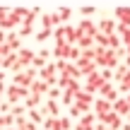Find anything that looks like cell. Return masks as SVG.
I'll list each match as a JSON object with an SVG mask.
<instances>
[{
    "label": "cell",
    "mask_w": 130,
    "mask_h": 130,
    "mask_svg": "<svg viewBox=\"0 0 130 130\" xmlns=\"http://www.w3.org/2000/svg\"><path fill=\"white\" fill-rule=\"evenodd\" d=\"M68 116H70V118H77V121H79V118H82V111H79V108L72 104V106L68 108Z\"/></svg>",
    "instance_id": "obj_36"
},
{
    "label": "cell",
    "mask_w": 130,
    "mask_h": 130,
    "mask_svg": "<svg viewBox=\"0 0 130 130\" xmlns=\"http://www.w3.org/2000/svg\"><path fill=\"white\" fill-rule=\"evenodd\" d=\"M123 63H125V65H128V68H130V56H128V58H125V60H123Z\"/></svg>",
    "instance_id": "obj_45"
},
{
    "label": "cell",
    "mask_w": 130,
    "mask_h": 130,
    "mask_svg": "<svg viewBox=\"0 0 130 130\" xmlns=\"http://www.w3.org/2000/svg\"><path fill=\"white\" fill-rule=\"evenodd\" d=\"M60 104H63V106H72V104H75V94L65 89V92H63V99H60Z\"/></svg>",
    "instance_id": "obj_33"
},
{
    "label": "cell",
    "mask_w": 130,
    "mask_h": 130,
    "mask_svg": "<svg viewBox=\"0 0 130 130\" xmlns=\"http://www.w3.org/2000/svg\"><path fill=\"white\" fill-rule=\"evenodd\" d=\"M79 58H82V48H79V46H70V56H68V60H70V63H77Z\"/></svg>",
    "instance_id": "obj_29"
},
{
    "label": "cell",
    "mask_w": 130,
    "mask_h": 130,
    "mask_svg": "<svg viewBox=\"0 0 130 130\" xmlns=\"http://www.w3.org/2000/svg\"><path fill=\"white\" fill-rule=\"evenodd\" d=\"M5 39H7V34H5L3 29H0V43H5Z\"/></svg>",
    "instance_id": "obj_43"
},
{
    "label": "cell",
    "mask_w": 130,
    "mask_h": 130,
    "mask_svg": "<svg viewBox=\"0 0 130 130\" xmlns=\"http://www.w3.org/2000/svg\"><path fill=\"white\" fill-rule=\"evenodd\" d=\"M41 130H43V128H41Z\"/></svg>",
    "instance_id": "obj_47"
},
{
    "label": "cell",
    "mask_w": 130,
    "mask_h": 130,
    "mask_svg": "<svg viewBox=\"0 0 130 130\" xmlns=\"http://www.w3.org/2000/svg\"><path fill=\"white\" fill-rule=\"evenodd\" d=\"M41 29H56L53 12H43V14H41Z\"/></svg>",
    "instance_id": "obj_21"
},
{
    "label": "cell",
    "mask_w": 130,
    "mask_h": 130,
    "mask_svg": "<svg viewBox=\"0 0 130 130\" xmlns=\"http://www.w3.org/2000/svg\"><path fill=\"white\" fill-rule=\"evenodd\" d=\"M92 108H94V113H96V118L101 121L106 113H111V111H113V104H111V101H106L104 96H96V101H94V106H92Z\"/></svg>",
    "instance_id": "obj_4"
},
{
    "label": "cell",
    "mask_w": 130,
    "mask_h": 130,
    "mask_svg": "<svg viewBox=\"0 0 130 130\" xmlns=\"http://www.w3.org/2000/svg\"><path fill=\"white\" fill-rule=\"evenodd\" d=\"M108 48H111V51L123 48V41H121V36H118V34H111V36H108Z\"/></svg>",
    "instance_id": "obj_28"
},
{
    "label": "cell",
    "mask_w": 130,
    "mask_h": 130,
    "mask_svg": "<svg viewBox=\"0 0 130 130\" xmlns=\"http://www.w3.org/2000/svg\"><path fill=\"white\" fill-rule=\"evenodd\" d=\"M51 36H53V29H39V31L34 34V39H36V43H43V41H48Z\"/></svg>",
    "instance_id": "obj_23"
},
{
    "label": "cell",
    "mask_w": 130,
    "mask_h": 130,
    "mask_svg": "<svg viewBox=\"0 0 130 130\" xmlns=\"http://www.w3.org/2000/svg\"><path fill=\"white\" fill-rule=\"evenodd\" d=\"M116 24L130 27V5H118L116 7Z\"/></svg>",
    "instance_id": "obj_8"
},
{
    "label": "cell",
    "mask_w": 130,
    "mask_h": 130,
    "mask_svg": "<svg viewBox=\"0 0 130 130\" xmlns=\"http://www.w3.org/2000/svg\"><path fill=\"white\" fill-rule=\"evenodd\" d=\"M5 82V70H0V84Z\"/></svg>",
    "instance_id": "obj_44"
},
{
    "label": "cell",
    "mask_w": 130,
    "mask_h": 130,
    "mask_svg": "<svg viewBox=\"0 0 130 130\" xmlns=\"http://www.w3.org/2000/svg\"><path fill=\"white\" fill-rule=\"evenodd\" d=\"M43 130H63L60 128V118H51L48 116L46 121H43Z\"/></svg>",
    "instance_id": "obj_26"
},
{
    "label": "cell",
    "mask_w": 130,
    "mask_h": 130,
    "mask_svg": "<svg viewBox=\"0 0 130 130\" xmlns=\"http://www.w3.org/2000/svg\"><path fill=\"white\" fill-rule=\"evenodd\" d=\"M94 12H96V5H82V7H79V14H82L84 19H89Z\"/></svg>",
    "instance_id": "obj_30"
},
{
    "label": "cell",
    "mask_w": 130,
    "mask_h": 130,
    "mask_svg": "<svg viewBox=\"0 0 130 130\" xmlns=\"http://www.w3.org/2000/svg\"><path fill=\"white\" fill-rule=\"evenodd\" d=\"M75 101L77 104H87V106H94V101H96V96L89 92H84V89H79L77 94H75Z\"/></svg>",
    "instance_id": "obj_17"
},
{
    "label": "cell",
    "mask_w": 130,
    "mask_h": 130,
    "mask_svg": "<svg viewBox=\"0 0 130 130\" xmlns=\"http://www.w3.org/2000/svg\"><path fill=\"white\" fill-rule=\"evenodd\" d=\"M17 63H19V56H17V53H10L7 58H3V63H0V68H3V70H12V72H14V68H17Z\"/></svg>",
    "instance_id": "obj_18"
},
{
    "label": "cell",
    "mask_w": 130,
    "mask_h": 130,
    "mask_svg": "<svg viewBox=\"0 0 130 130\" xmlns=\"http://www.w3.org/2000/svg\"><path fill=\"white\" fill-rule=\"evenodd\" d=\"M7 17H10V7L7 5H0V22H5Z\"/></svg>",
    "instance_id": "obj_40"
},
{
    "label": "cell",
    "mask_w": 130,
    "mask_h": 130,
    "mask_svg": "<svg viewBox=\"0 0 130 130\" xmlns=\"http://www.w3.org/2000/svg\"><path fill=\"white\" fill-rule=\"evenodd\" d=\"M46 96L51 99V101H60V99H63V89L60 87H51V92H48Z\"/></svg>",
    "instance_id": "obj_31"
},
{
    "label": "cell",
    "mask_w": 130,
    "mask_h": 130,
    "mask_svg": "<svg viewBox=\"0 0 130 130\" xmlns=\"http://www.w3.org/2000/svg\"><path fill=\"white\" fill-rule=\"evenodd\" d=\"M5 96H7V104H22V89L17 87V84H7V92H5Z\"/></svg>",
    "instance_id": "obj_9"
},
{
    "label": "cell",
    "mask_w": 130,
    "mask_h": 130,
    "mask_svg": "<svg viewBox=\"0 0 130 130\" xmlns=\"http://www.w3.org/2000/svg\"><path fill=\"white\" fill-rule=\"evenodd\" d=\"M39 111H41L46 118H48V116H51V118H60V101H51V99H48Z\"/></svg>",
    "instance_id": "obj_5"
},
{
    "label": "cell",
    "mask_w": 130,
    "mask_h": 130,
    "mask_svg": "<svg viewBox=\"0 0 130 130\" xmlns=\"http://www.w3.org/2000/svg\"><path fill=\"white\" fill-rule=\"evenodd\" d=\"M24 106L29 108V111H36V108H41V96H36V94H31V96L24 101Z\"/></svg>",
    "instance_id": "obj_22"
},
{
    "label": "cell",
    "mask_w": 130,
    "mask_h": 130,
    "mask_svg": "<svg viewBox=\"0 0 130 130\" xmlns=\"http://www.w3.org/2000/svg\"><path fill=\"white\" fill-rule=\"evenodd\" d=\"M65 36H68V24L53 29V39H56V43H68V41H65Z\"/></svg>",
    "instance_id": "obj_20"
},
{
    "label": "cell",
    "mask_w": 130,
    "mask_h": 130,
    "mask_svg": "<svg viewBox=\"0 0 130 130\" xmlns=\"http://www.w3.org/2000/svg\"><path fill=\"white\" fill-rule=\"evenodd\" d=\"M17 56H19V65H22V68H31L36 53H34L31 48H22V51H17Z\"/></svg>",
    "instance_id": "obj_11"
},
{
    "label": "cell",
    "mask_w": 130,
    "mask_h": 130,
    "mask_svg": "<svg viewBox=\"0 0 130 130\" xmlns=\"http://www.w3.org/2000/svg\"><path fill=\"white\" fill-rule=\"evenodd\" d=\"M29 10L31 7H24V5H17V7H10V17L14 19V22L22 27V22H24V17L29 14Z\"/></svg>",
    "instance_id": "obj_10"
},
{
    "label": "cell",
    "mask_w": 130,
    "mask_h": 130,
    "mask_svg": "<svg viewBox=\"0 0 130 130\" xmlns=\"http://www.w3.org/2000/svg\"><path fill=\"white\" fill-rule=\"evenodd\" d=\"M113 111H116V113H118L121 118H125L128 113H130V101H128L125 96H121V99H118L116 104H113Z\"/></svg>",
    "instance_id": "obj_15"
},
{
    "label": "cell",
    "mask_w": 130,
    "mask_h": 130,
    "mask_svg": "<svg viewBox=\"0 0 130 130\" xmlns=\"http://www.w3.org/2000/svg\"><path fill=\"white\" fill-rule=\"evenodd\" d=\"M60 128L63 130H72L75 125H72V118L70 116H60Z\"/></svg>",
    "instance_id": "obj_35"
},
{
    "label": "cell",
    "mask_w": 130,
    "mask_h": 130,
    "mask_svg": "<svg viewBox=\"0 0 130 130\" xmlns=\"http://www.w3.org/2000/svg\"><path fill=\"white\" fill-rule=\"evenodd\" d=\"M77 46L82 48V51H89V48H94L96 43H94V36H82V39L77 41Z\"/></svg>",
    "instance_id": "obj_27"
},
{
    "label": "cell",
    "mask_w": 130,
    "mask_h": 130,
    "mask_svg": "<svg viewBox=\"0 0 130 130\" xmlns=\"http://www.w3.org/2000/svg\"><path fill=\"white\" fill-rule=\"evenodd\" d=\"M0 63H3V58H0Z\"/></svg>",
    "instance_id": "obj_46"
},
{
    "label": "cell",
    "mask_w": 130,
    "mask_h": 130,
    "mask_svg": "<svg viewBox=\"0 0 130 130\" xmlns=\"http://www.w3.org/2000/svg\"><path fill=\"white\" fill-rule=\"evenodd\" d=\"M99 118H96V113L94 111H89V113H84L82 118H79V123H82V125H87V128H94V123H96Z\"/></svg>",
    "instance_id": "obj_24"
},
{
    "label": "cell",
    "mask_w": 130,
    "mask_h": 130,
    "mask_svg": "<svg viewBox=\"0 0 130 130\" xmlns=\"http://www.w3.org/2000/svg\"><path fill=\"white\" fill-rule=\"evenodd\" d=\"M29 92H31V94H36V96H43V94H48V92H51V87H48L43 79H34V82H31V87H29Z\"/></svg>",
    "instance_id": "obj_13"
},
{
    "label": "cell",
    "mask_w": 130,
    "mask_h": 130,
    "mask_svg": "<svg viewBox=\"0 0 130 130\" xmlns=\"http://www.w3.org/2000/svg\"><path fill=\"white\" fill-rule=\"evenodd\" d=\"M70 82H72V77H68V75H58V87H60L63 92L70 87Z\"/></svg>",
    "instance_id": "obj_34"
},
{
    "label": "cell",
    "mask_w": 130,
    "mask_h": 130,
    "mask_svg": "<svg viewBox=\"0 0 130 130\" xmlns=\"http://www.w3.org/2000/svg\"><path fill=\"white\" fill-rule=\"evenodd\" d=\"M36 56H39V58H43V60H46V63H48V58H51V56H53V53H51V51H48V48H39V53H36Z\"/></svg>",
    "instance_id": "obj_41"
},
{
    "label": "cell",
    "mask_w": 130,
    "mask_h": 130,
    "mask_svg": "<svg viewBox=\"0 0 130 130\" xmlns=\"http://www.w3.org/2000/svg\"><path fill=\"white\" fill-rule=\"evenodd\" d=\"M104 84H106V82L101 79V75H99V72H94V75H89V77H87V82L82 84V89H84V92H89V94H94V96H96V92H99V89L104 87Z\"/></svg>",
    "instance_id": "obj_3"
},
{
    "label": "cell",
    "mask_w": 130,
    "mask_h": 130,
    "mask_svg": "<svg viewBox=\"0 0 130 130\" xmlns=\"http://www.w3.org/2000/svg\"><path fill=\"white\" fill-rule=\"evenodd\" d=\"M72 130H92V128H87V125H82V123H79V121H77V125H75Z\"/></svg>",
    "instance_id": "obj_42"
},
{
    "label": "cell",
    "mask_w": 130,
    "mask_h": 130,
    "mask_svg": "<svg viewBox=\"0 0 130 130\" xmlns=\"http://www.w3.org/2000/svg\"><path fill=\"white\" fill-rule=\"evenodd\" d=\"M99 75L104 82H113V70H99Z\"/></svg>",
    "instance_id": "obj_37"
},
{
    "label": "cell",
    "mask_w": 130,
    "mask_h": 130,
    "mask_svg": "<svg viewBox=\"0 0 130 130\" xmlns=\"http://www.w3.org/2000/svg\"><path fill=\"white\" fill-rule=\"evenodd\" d=\"M5 43H7V46L12 48L14 53H17V51H22V48H24V46H22V36H19L17 31H10V34H7V39H5Z\"/></svg>",
    "instance_id": "obj_12"
},
{
    "label": "cell",
    "mask_w": 130,
    "mask_h": 130,
    "mask_svg": "<svg viewBox=\"0 0 130 130\" xmlns=\"http://www.w3.org/2000/svg\"><path fill=\"white\" fill-rule=\"evenodd\" d=\"M10 53H14V51H12V48L7 46V43H0V58H7Z\"/></svg>",
    "instance_id": "obj_39"
},
{
    "label": "cell",
    "mask_w": 130,
    "mask_h": 130,
    "mask_svg": "<svg viewBox=\"0 0 130 130\" xmlns=\"http://www.w3.org/2000/svg\"><path fill=\"white\" fill-rule=\"evenodd\" d=\"M58 14H60V19H63V24H65V22H68L70 17H72V7L63 5V7H58Z\"/></svg>",
    "instance_id": "obj_32"
},
{
    "label": "cell",
    "mask_w": 130,
    "mask_h": 130,
    "mask_svg": "<svg viewBox=\"0 0 130 130\" xmlns=\"http://www.w3.org/2000/svg\"><path fill=\"white\" fill-rule=\"evenodd\" d=\"M41 5H34L31 10H29V14L24 17V22H22V27H29V29H34V24H36V19H41Z\"/></svg>",
    "instance_id": "obj_6"
},
{
    "label": "cell",
    "mask_w": 130,
    "mask_h": 130,
    "mask_svg": "<svg viewBox=\"0 0 130 130\" xmlns=\"http://www.w3.org/2000/svg\"><path fill=\"white\" fill-rule=\"evenodd\" d=\"M99 31H101V34H106V36L116 34V19H108V17H104L101 22H99Z\"/></svg>",
    "instance_id": "obj_16"
},
{
    "label": "cell",
    "mask_w": 130,
    "mask_h": 130,
    "mask_svg": "<svg viewBox=\"0 0 130 130\" xmlns=\"http://www.w3.org/2000/svg\"><path fill=\"white\" fill-rule=\"evenodd\" d=\"M34 79H39V70H36V68H24L22 72H14L12 84H17V87H27V89H29Z\"/></svg>",
    "instance_id": "obj_1"
},
{
    "label": "cell",
    "mask_w": 130,
    "mask_h": 130,
    "mask_svg": "<svg viewBox=\"0 0 130 130\" xmlns=\"http://www.w3.org/2000/svg\"><path fill=\"white\" fill-rule=\"evenodd\" d=\"M77 27H79V31H82L84 36H96V34H99V24L92 22V19H82Z\"/></svg>",
    "instance_id": "obj_7"
},
{
    "label": "cell",
    "mask_w": 130,
    "mask_h": 130,
    "mask_svg": "<svg viewBox=\"0 0 130 130\" xmlns=\"http://www.w3.org/2000/svg\"><path fill=\"white\" fill-rule=\"evenodd\" d=\"M39 79L48 84V87H58V72H56V63H48L43 70H39Z\"/></svg>",
    "instance_id": "obj_2"
},
{
    "label": "cell",
    "mask_w": 130,
    "mask_h": 130,
    "mask_svg": "<svg viewBox=\"0 0 130 130\" xmlns=\"http://www.w3.org/2000/svg\"><path fill=\"white\" fill-rule=\"evenodd\" d=\"M17 34L24 39V36H34L36 31H34V29H29V27H19V29H17Z\"/></svg>",
    "instance_id": "obj_38"
},
{
    "label": "cell",
    "mask_w": 130,
    "mask_h": 130,
    "mask_svg": "<svg viewBox=\"0 0 130 130\" xmlns=\"http://www.w3.org/2000/svg\"><path fill=\"white\" fill-rule=\"evenodd\" d=\"M53 58L56 60H68V56H70V43H56V48H53Z\"/></svg>",
    "instance_id": "obj_14"
},
{
    "label": "cell",
    "mask_w": 130,
    "mask_h": 130,
    "mask_svg": "<svg viewBox=\"0 0 130 130\" xmlns=\"http://www.w3.org/2000/svg\"><path fill=\"white\" fill-rule=\"evenodd\" d=\"M128 70H130V68H128V65H125V63H121V65H118V68H116V70H113V79H116V82H118V84H121V82H123V79H125V75H128Z\"/></svg>",
    "instance_id": "obj_19"
},
{
    "label": "cell",
    "mask_w": 130,
    "mask_h": 130,
    "mask_svg": "<svg viewBox=\"0 0 130 130\" xmlns=\"http://www.w3.org/2000/svg\"><path fill=\"white\" fill-rule=\"evenodd\" d=\"M27 118H29L31 123H36V125H43V121H46V116H43L39 108H36V111H29V113H27Z\"/></svg>",
    "instance_id": "obj_25"
}]
</instances>
